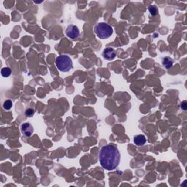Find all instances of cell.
<instances>
[{
  "label": "cell",
  "mask_w": 187,
  "mask_h": 187,
  "mask_svg": "<svg viewBox=\"0 0 187 187\" xmlns=\"http://www.w3.org/2000/svg\"><path fill=\"white\" fill-rule=\"evenodd\" d=\"M99 161L104 169L107 170H115L121 160V154L115 145H105L99 153Z\"/></svg>",
  "instance_id": "obj_1"
},
{
  "label": "cell",
  "mask_w": 187,
  "mask_h": 187,
  "mask_svg": "<svg viewBox=\"0 0 187 187\" xmlns=\"http://www.w3.org/2000/svg\"><path fill=\"white\" fill-rule=\"evenodd\" d=\"M94 32L99 38L108 39L113 35L112 26L105 22L99 23L94 26Z\"/></svg>",
  "instance_id": "obj_2"
},
{
  "label": "cell",
  "mask_w": 187,
  "mask_h": 187,
  "mask_svg": "<svg viewBox=\"0 0 187 187\" xmlns=\"http://www.w3.org/2000/svg\"><path fill=\"white\" fill-rule=\"evenodd\" d=\"M56 66L59 70L67 73L73 68V61L66 55H61L56 59Z\"/></svg>",
  "instance_id": "obj_3"
},
{
  "label": "cell",
  "mask_w": 187,
  "mask_h": 187,
  "mask_svg": "<svg viewBox=\"0 0 187 187\" xmlns=\"http://www.w3.org/2000/svg\"><path fill=\"white\" fill-rule=\"evenodd\" d=\"M65 33L66 35L71 39H77L79 37V35H80V31H79L78 27L73 24L67 26Z\"/></svg>",
  "instance_id": "obj_4"
},
{
  "label": "cell",
  "mask_w": 187,
  "mask_h": 187,
  "mask_svg": "<svg viewBox=\"0 0 187 187\" xmlns=\"http://www.w3.org/2000/svg\"><path fill=\"white\" fill-rule=\"evenodd\" d=\"M21 131L23 135L26 137H31L34 132V128L32 125L29 123H23L21 126Z\"/></svg>",
  "instance_id": "obj_5"
},
{
  "label": "cell",
  "mask_w": 187,
  "mask_h": 187,
  "mask_svg": "<svg viewBox=\"0 0 187 187\" xmlns=\"http://www.w3.org/2000/svg\"><path fill=\"white\" fill-rule=\"evenodd\" d=\"M102 56L107 60H113L116 56V51L112 48H106L102 52Z\"/></svg>",
  "instance_id": "obj_6"
},
{
  "label": "cell",
  "mask_w": 187,
  "mask_h": 187,
  "mask_svg": "<svg viewBox=\"0 0 187 187\" xmlns=\"http://www.w3.org/2000/svg\"><path fill=\"white\" fill-rule=\"evenodd\" d=\"M134 143L137 145L142 146V145H145V143H146V138L143 134H139V135H137L134 138Z\"/></svg>",
  "instance_id": "obj_7"
},
{
  "label": "cell",
  "mask_w": 187,
  "mask_h": 187,
  "mask_svg": "<svg viewBox=\"0 0 187 187\" xmlns=\"http://www.w3.org/2000/svg\"><path fill=\"white\" fill-rule=\"evenodd\" d=\"M162 65L165 66L166 69H170L172 67V65H173L174 61L172 58H170V56H165L164 57L162 61Z\"/></svg>",
  "instance_id": "obj_8"
},
{
  "label": "cell",
  "mask_w": 187,
  "mask_h": 187,
  "mask_svg": "<svg viewBox=\"0 0 187 187\" xmlns=\"http://www.w3.org/2000/svg\"><path fill=\"white\" fill-rule=\"evenodd\" d=\"M12 73V70L10 67H4L1 70V74L4 78H8Z\"/></svg>",
  "instance_id": "obj_9"
},
{
  "label": "cell",
  "mask_w": 187,
  "mask_h": 187,
  "mask_svg": "<svg viewBox=\"0 0 187 187\" xmlns=\"http://www.w3.org/2000/svg\"><path fill=\"white\" fill-rule=\"evenodd\" d=\"M148 10H149V12H150L151 15L153 16H155L158 14V9L155 5H151V6L149 7Z\"/></svg>",
  "instance_id": "obj_10"
},
{
  "label": "cell",
  "mask_w": 187,
  "mask_h": 187,
  "mask_svg": "<svg viewBox=\"0 0 187 187\" xmlns=\"http://www.w3.org/2000/svg\"><path fill=\"white\" fill-rule=\"evenodd\" d=\"M12 106V102L10 100H6V101H5L4 103H3V107H4L5 110H8L11 108Z\"/></svg>",
  "instance_id": "obj_11"
},
{
  "label": "cell",
  "mask_w": 187,
  "mask_h": 187,
  "mask_svg": "<svg viewBox=\"0 0 187 187\" xmlns=\"http://www.w3.org/2000/svg\"><path fill=\"white\" fill-rule=\"evenodd\" d=\"M35 114V110L32 108H28L25 111V115L27 117H32Z\"/></svg>",
  "instance_id": "obj_12"
},
{
  "label": "cell",
  "mask_w": 187,
  "mask_h": 187,
  "mask_svg": "<svg viewBox=\"0 0 187 187\" xmlns=\"http://www.w3.org/2000/svg\"><path fill=\"white\" fill-rule=\"evenodd\" d=\"M181 108H182L183 110H186V109H187L186 101H183L182 103H181Z\"/></svg>",
  "instance_id": "obj_13"
}]
</instances>
